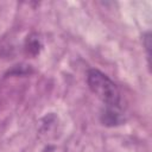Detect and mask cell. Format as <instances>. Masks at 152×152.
Listing matches in <instances>:
<instances>
[{
    "label": "cell",
    "instance_id": "5",
    "mask_svg": "<svg viewBox=\"0 0 152 152\" xmlns=\"http://www.w3.org/2000/svg\"><path fill=\"white\" fill-rule=\"evenodd\" d=\"M42 152H59L53 145H49V146H46Z\"/></svg>",
    "mask_w": 152,
    "mask_h": 152
},
{
    "label": "cell",
    "instance_id": "3",
    "mask_svg": "<svg viewBox=\"0 0 152 152\" xmlns=\"http://www.w3.org/2000/svg\"><path fill=\"white\" fill-rule=\"evenodd\" d=\"M42 49H43V43L37 33H31L30 36H27L25 40V51L27 55L36 57L37 55H39Z\"/></svg>",
    "mask_w": 152,
    "mask_h": 152
},
{
    "label": "cell",
    "instance_id": "1",
    "mask_svg": "<svg viewBox=\"0 0 152 152\" xmlns=\"http://www.w3.org/2000/svg\"><path fill=\"white\" fill-rule=\"evenodd\" d=\"M87 83L93 94H95L104 106L121 104L120 91L116 84L102 71L90 69L87 72Z\"/></svg>",
    "mask_w": 152,
    "mask_h": 152
},
{
    "label": "cell",
    "instance_id": "4",
    "mask_svg": "<svg viewBox=\"0 0 152 152\" xmlns=\"http://www.w3.org/2000/svg\"><path fill=\"white\" fill-rule=\"evenodd\" d=\"M144 40H145V48H146V50H147V55L150 56V48H151L150 40H151V38H150V33H148V32L145 34V38H144Z\"/></svg>",
    "mask_w": 152,
    "mask_h": 152
},
{
    "label": "cell",
    "instance_id": "2",
    "mask_svg": "<svg viewBox=\"0 0 152 152\" xmlns=\"http://www.w3.org/2000/svg\"><path fill=\"white\" fill-rule=\"evenodd\" d=\"M100 120L104 126L113 127L125 122V113L121 104L104 106L100 114Z\"/></svg>",
    "mask_w": 152,
    "mask_h": 152
}]
</instances>
